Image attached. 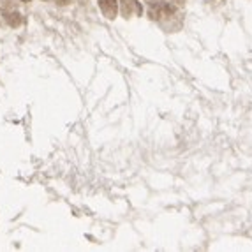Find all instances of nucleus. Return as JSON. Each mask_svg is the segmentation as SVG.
<instances>
[]
</instances>
